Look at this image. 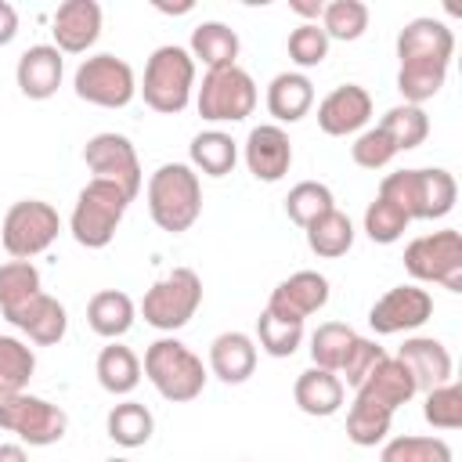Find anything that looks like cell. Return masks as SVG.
Masks as SVG:
<instances>
[{
    "mask_svg": "<svg viewBox=\"0 0 462 462\" xmlns=\"http://www.w3.org/2000/svg\"><path fill=\"white\" fill-rule=\"evenodd\" d=\"M83 162H87V170L94 173L90 180L116 184L130 202L141 195L144 173H141L137 148H134V141H130L126 134H116V130L94 134V137L83 144Z\"/></svg>",
    "mask_w": 462,
    "mask_h": 462,
    "instance_id": "12",
    "label": "cell"
},
{
    "mask_svg": "<svg viewBox=\"0 0 462 462\" xmlns=\"http://www.w3.org/2000/svg\"><path fill=\"white\" fill-rule=\"evenodd\" d=\"M36 292H43L40 271L32 260H7L0 263V310L11 314L14 307H22L25 300H32Z\"/></svg>",
    "mask_w": 462,
    "mask_h": 462,
    "instance_id": "40",
    "label": "cell"
},
{
    "mask_svg": "<svg viewBox=\"0 0 462 462\" xmlns=\"http://www.w3.org/2000/svg\"><path fill=\"white\" fill-rule=\"evenodd\" d=\"M372 119V94L361 83H343L318 101V126L328 137H357Z\"/></svg>",
    "mask_w": 462,
    "mask_h": 462,
    "instance_id": "15",
    "label": "cell"
},
{
    "mask_svg": "<svg viewBox=\"0 0 462 462\" xmlns=\"http://www.w3.org/2000/svg\"><path fill=\"white\" fill-rule=\"evenodd\" d=\"M289 11H292V14H300L303 22H321L325 0H289Z\"/></svg>",
    "mask_w": 462,
    "mask_h": 462,
    "instance_id": "48",
    "label": "cell"
},
{
    "mask_svg": "<svg viewBox=\"0 0 462 462\" xmlns=\"http://www.w3.org/2000/svg\"><path fill=\"white\" fill-rule=\"evenodd\" d=\"M238 32L224 22H199L191 29V43H188V54L195 65H202L206 72L213 69H227V65H238Z\"/></svg>",
    "mask_w": 462,
    "mask_h": 462,
    "instance_id": "24",
    "label": "cell"
},
{
    "mask_svg": "<svg viewBox=\"0 0 462 462\" xmlns=\"http://www.w3.org/2000/svg\"><path fill=\"white\" fill-rule=\"evenodd\" d=\"M318 25L325 29L328 43H332V40L354 43V40H361L365 29H368V4H361V0H328Z\"/></svg>",
    "mask_w": 462,
    "mask_h": 462,
    "instance_id": "38",
    "label": "cell"
},
{
    "mask_svg": "<svg viewBox=\"0 0 462 462\" xmlns=\"http://www.w3.org/2000/svg\"><path fill=\"white\" fill-rule=\"evenodd\" d=\"M354 336H357V332H354L350 325H343V321H321V325L310 332V346H307L314 368L339 372V365H343V357H346Z\"/></svg>",
    "mask_w": 462,
    "mask_h": 462,
    "instance_id": "39",
    "label": "cell"
},
{
    "mask_svg": "<svg viewBox=\"0 0 462 462\" xmlns=\"http://www.w3.org/2000/svg\"><path fill=\"white\" fill-rule=\"evenodd\" d=\"M105 430L119 448H144L152 440V433H155V415L141 401L126 397V401L112 404V411L105 419Z\"/></svg>",
    "mask_w": 462,
    "mask_h": 462,
    "instance_id": "32",
    "label": "cell"
},
{
    "mask_svg": "<svg viewBox=\"0 0 462 462\" xmlns=\"http://www.w3.org/2000/svg\"><path fill=\"white\" fill-rule=\"evenodd\" d=\"M188 166L195 173H206V177H227L238 162V141L224 130H199L188 144Z\"/></svg>",
    "mask_w": 462,
    "mask_h": 462,
    "instance_id": "29",
    "label": "cell"
},
{
    "mask_svg": "<svg viewBox=\"0 0 462 462\" xmlns=\"http://www.w3.org/2000/svg\"><path fill=\"white\" fill-rule=\"evenodd\" d=\"M390 426H393V411H390V408H383V404H375V401L354 393L350 411H346V440H350V444H357V448H375V444L386 440Z\"/></svg>",
    "mask_w": 462,
    "mask_h": 462,
    "instance_id": "31",
    "label": "cell"
},
{
    "mask_svg": "<svg viewBox=\"0 0 462 462\" xmlns=\"http://www.w3.org/2000/svg\"><path fill=\"white\" fill-rule=\"evenodd\" d=\"M202 307V278L191 267H173L166 278H159L144 300H141V318L144 325L173 336L177 328H184Z\"/></svg>",
    "mask_w": 462,
    "mask_h": 462,
    "instance_id": "6",
    "label": "cell"
},
{
    "mask_svg": "<svg viewBox=\"0 0 462 462\" xmlns=\"http://www.w3.org/2000/svg\"><path fill=\"white\" fill-rule=\"evenodd\" d=\"M94 375H97L105 393L130 397L137 390V383H141V357L130 346H123L119 339H112L108 346H101V354L94 361Z\"/></svg>",
    "mask_w": 462,
    "mask_h": 462,
    "instance_id": "28",
    "label": "cell"
},
{
    "mask_svg": "<svg viewBox=\"0 0 462 462\" xmlns=\"http://www.w3.org/2000/svg\"><path fill=\"white\" fill-rule=\"evenodd\" d=\"M126 209H130V199L116 184L90 180L76 195V206H72V217H69V231L83 249H105L116 238Z\"/></svg>",
    "mask_w": 462,
    "mask_h": 462,
    "instance_id": "5",
    "label": "cell"
},
{
    "mask_svg": "<svg viewBox=\"0 0 462 462\" xmlns=\"http://www.w3.org/2000/svg\"><path fill=\"white\" fill-rule=\"evenodd\" d=\"M422 415L433 430H458L462 426V386L451 379L444 386L426 390V404Z\"/></svg>",
    "mask_w": 462,
    "mask_h": 462,
    "instance_id": "43",
    "label": "cell"
},
{
    "mask_svg": "<svg viewBox=\"0 0 462 462\" xmlns=\"http://www.w3.org/2000/svg\"><path fill=\"white\" fill-rule=\"evenodd\" d=\"M285 47H289V58H292L296 72L300 69H314V65H321L328 58V36H325V29L318 22H300L289 32Z\"/></svg>",
    "mask_w": 462,
    "mask_h": 462,
    "instance_id": "44",
    "label": "cell"
},
{
    "mask_svg": "<svg viewBox=\"0 0 462 462\" xmlns=\"http://www.w3.org/2000/svg\"><path fill=\"white\" fill-rule=\"evenodd\" d=\"M134 321H137V303L123 289H101L87 303V325H90V332L101 336V339H108V343L119 339V336H126L134 328Z\"/></svg>",
    "mask_w": 462,
    "mask_h": 462,
    "instance_id": "26",
    "label": "cell"
},
{
    "mask_svg": "<svg viewBox=\"0 0 462 462\" xmlns=\"http://www.w3.org/2000/svg\"><path fill=\"white\" fill-rule=\"evenodd\" d=\"M144 375L155 386V393L170 404H188L206 390L202 357L177 336H159L144 350Z\"/></svg>",
    "mask_w": 462,
    "mask_h": 462,
    "instance_id": "4",
    "label": "cell"
},
{
    "mask_svg": "<svg viewBox=\"0 0 462 462\" xmlns=\"http://www.w3.org/2000/svg\"><path fill=\"white\" fill-rule=\"evenodd\" d=\"M242 159L256 180L278 184L292 166V141L278 123H260L249 130V137L242 144Z\"/></svg>",
    "mask_w": 462,
    "mask_h": 462,
    "instance_id": "16",
    "label": "cell"
},
{
    "mask_svg": "<svg viewBox=\"0 0 462 462\" xmlns=\"http://www.w3.org/2000/svg\"><path fill=\"white\" fill-rule=\"evenodd\" d=\"M379 462H455V455H451V444L444 437L404 433V437L383 440Z\"/></svg>",
    "mask_w": 462,
    "mask_h": 462,
    "instance_id": "36",
    "label": "cell"
},
{
    "mask_svg": "<svg viewBox=\"0 0 462 462\" xmlns=\"http://www.w3.org/2000/svg\"><path fill=\"white\" fill-rule=\"evenodd\" d=\"M4 318L36 346H58L69 332V310L51 292H36L32 300H25L22 307H14Z\"/></svg>",
    "mask_w": 462,
    "mask_h": 462,
    "instance_id": "19",
    "label": "cell"
},
{
    "mask_svg": "<svg viewBox=\"0 0 462 462\" xmlns=\"http://www.w3.org/2000/svg\"><path fill=\"white\" fill-rule=\"evenodd\" d=\"M256 101V83L242 65L213 69L202 76V87H195V108L206 123H242L253 116Z\"/></svg>",
    "mask_w": 462,
    "mask_h": 462,
    "instance_id": "8",
    "label": "cell"
},
{
    "mask_svg": "<svg viewBox=\"0 0 462 462\" xmlns=\"http://www.w3.org/2000/svg\"><path fill=\"white\" fill-rule=\"evenodd\" d=\"M256 343L271 357H292L300 350V343H303V325L300 321L274 318L271 310H263L256 318Z\"/></svg>",
    "mask_w": 462,
    "mask_h": 462,
    "instance_id": "41",
    "label": "cell"
},
{
    "mask_svg": "<svg viewBox=\"0 0 462 462\" xmlns=\"http://www.w3.org/2000/svg\"><path fill=\"white\" fill-rule=\"evenodd\" d=\"M332 289H328V278L321 271H296L289 278H282L271 296H267V307L274 318H285V321H307L310 314H318L325 303H328Z\"/></svg>",
    "mask_w": 462,
    "mask_h": 462,
    "instance_id": "14",
    "label": "cell"
},
{
    "mask_svg": "<svg viewBox=\"0 0 462 462\" xmlns=\"http://www.w3.org/2000/svg\"><path fill=\"white\" fill-rule=\"evenodd\" d=\"M411 227V220L393 206L386 202L383 195H375L365 209V235L375 242V245H393L397 238H404V231Z\"/></svg>",
    "mask_w": 462,
    "mask_h": 462,
    "instance_id": "42",
    "label": "cell"
},
{
    "mask_svg": "<svg viewBox=\"0 0 462 462\" xmlns=\"http://www.w3.org/2000/svg\"><path fill=\"white\" fill-rule=\"evenodd\" d=\"M354 393H361V397H368V401H375V404L397 411V408L408 404L419 390H415V379L408 375V368H404L393 354H386V357L368 372V379H365Z\"/></svg>",
    "mask_w": 462,
    "mask_h": 462,
    "instance_id": "27",
    "label": "cell"
},
{
    "mask_svg": "<svg viewBox=\"0 0 462 462\" xmlns=\"http://www.w3.org/2000/svg\"><path fill=\"white\" fill-rule=\"evenodd\" d=\"M404 271L415 282L462 292V235L455 227H440L411 238L404 245Z\"/></svg>",
    "mask_w": 462,
    "mask_h": 462,
    "instance_id": "7",
    "label": "cell"
},
{
    "mask_svg": "<svg viewBox=\"0 0 462 462\" xmlns=\"http://www.w3.org/2000/svg\"><path fill=\"white\" fill-rule=\"evenodd\" d=\"M303 235H307V249L314 256H321V260H339L354 245V224H350V217L343 209H328L325 217L307 224Z\"/></svg>",
    "mask_w": 462,
    "mask_h": 462,
    "instance_id": "30",
    "label": "cell"
},
{
    "mask_svg": "<svg viewBox=\"0 0 462 462\" xmlns=\"http://www.w3.org/2000/svg\"><path fill=\"white\" fill-rule=\"evenodd\" d=\"M148 213L166 235H184L202 213V180L188 162H162L148 177Z\"/></svg>",
    "mask_w": 462,
    "mask_h": 462,
    "instance_id": "2",
    "label": "cell"
},
{
    "mask_svg": "<svg viewBox=\"0 0 462 462\" xmlns=\"http://www.w3.org/2000/svg\"><path fill=\"white\" fill-rule=\"evenodd\" d=\"M101 4L97 0H65L58 4L54 18H51V32H54V47L61 54H87L97 36H101Z\"/></svg>",
    "mask_w": 462,
    "mask_h": 462,
    "instance_id": "17",
    "label": "cell"
},
{
    "mask_svg": "<svg viewBox=\"0 0 462 462\" xmlns=\"http://www.w3.org/2000/svg\"><path fill=\"white\" fill-rule=\"evenodd\" d=\"M350 159L361 170H383V166H390L397 159V148H393V141L379 126H365L354 137V144H350Z\"/></svg>",
    "mask_w": 462,
    "mask_h": 462,
    "instance_id": "46",
    "label": "cell"
},
{
    "mask_svg": "<svg viewBox=\"0 0 462 462\" xmlns=\"http://www.w3.org/2000/svg\"><path fill=\"white\" fill-rule=\"evenodd\" d=\"M72 90L79 101L97 105V108H126L137 97V76L126 58L119 54H90L79 61L72 76Z\"/></svg>",
    "mask_w": 462,
    "mask_h": 462,
    "instance_id": "10",
    "label": "cell"
},
{
    "mask_svg": "<svg viewBox=\"0 0 462 462\" xmlns=\"http://www.w3.org/2000/svg\"><path fill=\"white\" fill-rule=\"evenodd\" d=\"M0 430L14 433L18 444L29 448H51L69 433V415L47 397L36 393H14L0 401Z\"/></svg>",
    "mask_w": 462,
    "mask_h": 462,
    "instance_id": "11",
    "label": "cell"
},
{
    "mask_svg": "<svg viewBox=\"0 0 462 462\" xmlns=\"http://www.w3.org/2000/svg\"><path fill=\"white\" fill-rule=\"evenodd\" d=\"M14 36H18V11L14 4L0 0V47H7Z\"/></svg>",
    "mask_w": 462,
    "mask_h": 462,
    "instance_id": "47",
    "label": "cell"
},
{
    "mask_svg": "<svg viewBox=\"0 0 462 462\" xmlns=\"http://www.w3.org/2000/svg\"><path fill=\"white\" fill-rule=\"evenodd\" d=\"M65 76V54L54 43H32L22 51L18 65H14V83L22 90V97L29 101H47L58 94Z\"/></svg>",
    "mask_w": 462,
    "mask_h": 462,
    "instance_id": "18",
    "label": "cell"
},
{
    "mask_svg": "<svg viewBox=\"0 0 462 462\" xmlns=\"http://www.w3.org/2000/svg\"><path fill=\"white\" fill-rule=\"evenodd\" d=\"M430 318H433V296L422 285H393L368 310V325H372L375 336L415 332Z\"/></svg>",
    "mask_w": 462,
    "mask_h": 462,
    "instance_id": "13",
    "label": "cell"
},
{
    "mask_svg": "<svg viewBox=\"0 0 462 462\" xmlns=\"http://www.w3.org/2000/svg\"><path fill=\"white\" fill-rule=\"evenodd\" d=\"M393 357L408 368V375L415 379V390H419V393L451 383V372H455L451 354H448V346H444L440 339H433V336H408Z\"/></svg>",
    "mask_w": 462,
    "mask_h": 462,
    "instance_id": "20",
    "label": "cell"
},
{
    "mask_svg": "<svg viewBox=\"0 0 462 462\" xmlns=\"http://www.w3.org/2000/svg\"><path fill=\"white\" fill-rule=\"evenodd\" d=\"M267 112L274 116V123H300L310 108H314V83L307 72H278L267 83Z\"/></svg>",
    "mask_w": 462,
    "mask_h": 462,
    "instance_id": "25",
    "label": "cell"
},
{
    "mask_svg": "<svg viewBox=\"0 0 462 462\" xmlns=\"http://www.w3.org/2000/svg\"><path fill=\"white\" fill-rule=\"evenodd\" d=\"M0 462H29L25 444H18V440H4V444H0Z\"/></svg>",
    "mask_w": 462,
    "mask_h": 462,
    "instance_id": "49",
    "label": "cell"
},
{
    "mask_svg": "<svg viewBox=\"0 0 462 462\" xmlns=\"http://www.w3.org/2000/svg\"><path fill=\"white\" fill-rule=\"evenodd\" d=\"M105 462H130V458H105Z\"/></svg>",
    "mask_w": 462,
    "mask_h": 462,
    "instance_id": "50",
    "label": "cell"
},
{
    "mask_svg": "<svg viewBox=\"0 0 462 462\" xmlns=\"http://www.w3.org/2000/svg\"><path fill=\"white\" fill-rule=\"evenodd\" d=\"M455 54V32L440 18H411L397 32V58L401 61H444L451 65Z\"/></svg>",
    "mask_w": 462,
    "mask_h": 462,
    "instance_id": "21",
    "label": "cell"
},
{
    "mask_svg": "<svg viewBox=\"0 0 462 462\" xmlns=\"http://www.w3.org/2000/svg\"><path fill=\"white\" fill-rule=\"evenodd\" d=\"M444 79H448L444 61H401V69H397V90H401L404 105H419V108L440 94Z\"/></svg>",
    "mask_w": 462,
    "mask_h": 462,
    "instance_id": "34",
    "label": "cell"
},
{
    "mask_svg": "<svg viewBox=\"0 0 462 462\" xmlns=\"http://www.w3.org/2000/svg\"><path fill=\"white\" fill-rule=\"evenodd\" d=\"M292 401L303 415H314V419H328L343 408L346 401V386L336 372H325V368H303L292 383Z\"/></svg>",
    "mask_w": 462,
    "mask_h": 462,
    "instance_id": "23",
    "label": "cell"
},
{
    "mask_svg": "<svg viewBox=\"0 0 462 462\" xmlns=\"http://www.w3.org/2000/svg\"><path fill=\"white\" fill-rule=\"evenodd\" d=\"M379 195L393 202L408 220H440L455 209L458 184L440 166L422 170H393L379 180Z\"/></svg>",
    "mask_w": 462,
    "mask_h": 462,
    "instance_id": "1",
    "label": "cell"
},
{
    "mask_svg": "<svg viewBox=\"0 0 462 462\" xmlns=\"http://www.w3.org/2000/svg\"><path fill=\"white\" fill-rule=\"evenodd\" d=\"M328 209H336V195L328 184L321 180H300L289 188L285 195V217L296 224V227H307L314 224L318 217H325Z\"/></svg>",
    "mask_w": 462,
    "mask_h": 462,
    "instance_id": "37",
    "label": "cell"
},
{
    "mask_svg": "<svg viewBox=\"0 0 462 462\" xmlns=\"http://www.w3.org/2000/svg\"><path fill=\"white\" fill-rule=\"evenodd\" d=\"M209 372L227 386L245 383L256 372V339L249 332H238V328L220 332L209 343Z\"/></svg>",
    "mask_w": 462,
    "mask_h": 462,
    "instance_id": "22",
    "label": "cell"
},
{
    "mask_svg": "<svg viewBox=\"0 0 462 462\" xmlns=\"http://www.w3.org/2000/svg\"><path fill=\"white\" fill-rule=\"evenodd\" d=\"M195 61L188 54V47L177 43H162L152 51V58L144 61V79H141V97L152 112L159 116H180L191 97H195Z\"/></svg>",
    "mask_w": 462,
    "mask_h": 462,
    "instance_id": "3",
    "label": "cell"
},
{
    "mask_svg": "<svg viewBox=\"0 0 462 462\" xmlns=\"http://www.w3.org/2000/svg\"><path fill=\"white\" fill-rule=\"evenodd\" d=\"M61 231V217L51 202L43 199H18L7 213H4V224H0V242H4V253L11 260H32L40 256L43 249L54 245Z\"/></svg>",
    "mask_w": 462,
    "mask_h": 462,
    "instance_id": "9",
    "label": "cell"
},
{
    "mask_svg": "<svg viewBox=\"0 0 462 462\" xmlns=\"http://www.w3.org/2000/svg\"><path fill=\"white\" fill-rule=\"evenodd\" d=\"M375 126L393 141L397 155L419 148V144L430 137V116H426V108H419V105H393V108H386V116H383Z\"/></svg>",
    "mask_w": 462,
    "mask_h": 462,
    "instance_id": "35",
    "label": "cell"
},
{
    "mask_svg": "<svg viewBox=\"0 0 462 462\" xmlns=\"http://www.w3.org/2000/svg\"><path fill=\"white\" fill-rule=\"evenodd\" d=\"M383 357H386V346H379V339L354 336V343H350V350H346V357H343V365H339L336 375L343 379V386H354L357 390Z\"/></svg>",
    "mask_w": 462,
    "mask_h": 462,
    "instance_id": "45",
    "label": "cell"
},
{
    "mask_svg": "<svg viewBox=\"0 0 462 462\" xmlns=\"http://www.w3.org/2000/svg\"><path fill=\"white\" fill-rule=\"evenodd\" d=\"M36 372V354L18 336H0V401L25 393L29 379Z\"/></svg>",
    "mask_w": 462,
    "mask_h": 462,
    "instance_id": "33",
    "label": "cell"
}]
</instances>
